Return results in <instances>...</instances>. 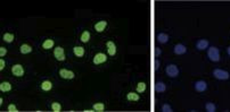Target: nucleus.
<instances>
[{
    "label": "nucleus",
    "mask_w": 230,
    "mask_h": 112,
    "mask_svg": "<svg viewBox=\"0 0 230 112\" xmlns=\"http://www.w3.org/2000/svg\"><path fill=\"white\" fill-rule=\"evenodd\" d=\"M207 57H209V59L211 61L218 62V61L220 60L219 49L215 48V47H211V48H209V50H207Z\"/></svg>",
    "instance_id": "1"
},
{
    "label": "nucleus",
    "mask_w": 230,
    "mask_h": 112,
    "mask_svg": "<svg viewBox=\"0 0 230 112\" xmlns=\"http://www.w3.org/2000/svg\"><path fill=\"white\" fill-rule=\"evenodd\" d=\"M213 76L217 79H220V81H227V79H229L230 74L227 70H223V69H214Z\"/></svg>",
    "instance_id": "2"
},
{
    "label": "nucleus",
    "mask_w": 230,
    "mask_h": 112,
    "mask_svg": "<svg viewBox=\"0 0 230 112\" xmlns=\"http://www.w3.org/2000/svg\"><path fill=\"white\" fill-rule=\"evenodd\" d=\"M165 72H167V75L170 77V78H176V77H178L179 76V68L176 66V65L171 63V65L167 66Z\"/></svg>",
    "instance_id": "3"
},
{
    "label": "nucleus",
    "mask_w": 230,
    "mask_h": 112,
    "mask_svg": "<svg viewBox=\"0 0 230 112\" xmlns=\"http://www.w3.org/2000/svg\"><path fill=\"white\" fill-rule=\"evenodd\" d=\"M54 57L57 61H64L66 59L65 57V51H64V48L62 47H56L54 49Z\"/></svg>",
    "instance_id": "4"
},
{
    "label": "nucleus",
    "mask_w": 230,
    "mask_h": 112,
    "mask_svg": "<svg viewBox=\"0 0 230 112\" xmlns=\"http://www.w3.org/2000/svg\"><path fill=\"white\" fill-rule=\"evenodd\" d=\"M11 72L15 77H23L24 74H25V70H24V67L20 65V63H16L11 67Z\"/></svg>",
    "instance_id": "5"
},
{
    "label": "nucleus",
    "mask_w": 230,
    "mask_h": 112,
    "mask_svg": "<svg viewBox=\"0 0 230 112\" xmlns=\"http://www.w3.org/2000/svg\"><path fill=\"white\" fill-rule=\"evenodd\" d=\"M59 76L63 78V79H73L74 77H75V72L72 70H70V69H65V68H62L61 70H59Z\"/></svg>",
    "instance_id": "6"
},
{
    "label": "nucleus",
    "mask_w": 230,
    "mask_h": 112,
    "mask_svg": "<svg viewBox=\"0 0 230 112\" xmlns=\"http://www.w3.org/2000/svg\"><path fill=\"white\" fill-rule=\"evenodd\" d=\"M107 61V56L103 53V52H98V53H96L94 57V59H92V62H94V65H102V63H104Z\"/></svg>",
    "instance_id": "7"
},
{
    "label": "nucleus",
    "mask_w": 230,
    "mask_h": 112,
    "mask_svg": "<svg viewBox=\"0 0 230 112\" xmlns=\"http://www.w3.org/2000/svg\"><path fill=\"white\" fill-rule=\"evenodd\" d=\"M106 47H107V53H108L111 57H113V56L116 54L117 49H116V45H115V43L113 41H107V42H106Z\"/></svg>",
    "instance_id": "8"
},
{
    "label": "nucleus",
    "mask_w": 230,
    "mask_h": 112,
    "mask_svg": "<svg viewBox=\"0 0 230 112\" xmlns=\"http://www.w3.org/2000/svg\"><path fill=\"white\" fill-rule=\"evenodd\" d=\"M106 27H107V22L106 20H99V22H97L96 24H95L94 29L96 30V32H98V33H102V32H104L106 30Z\"/></svg>",
    "instance_id": "9"
},
{
    "label": "nucleus",
    "mask_w": 230,
    "mask_h": 112,
    "mask_svg": "<svg viewBox=\"0 0 230 112\" xmlns=\"http://www.w3.org/2000/svg\"><path fill=\"white\" fill-rule=\"evenodd\" d=\"M173 52H174L176 54L181 56V54H185V53L187 52V48H186V45H183L182 43H178V44H176V47H174V49H173Z\"/></svg>",
    "instance_id": "10"
},
{
    "label": "nucleus",
    "mask_w": 230,
    "mask_h": 112,
    "mask_svg": "<svg viewBox=\"0 0 230 112\" xmlns=\"http://www.w3.org/2000/svg\"><path fill=\"white\" fill-rule=\"evenodd\" d=\"M207 88V84L204 81H197L195 83V90L197 92H204Z\"/></svg>",
    "instance_id": "11"
},
{
    "label": "nucleus",
    "mask_w": 230,
    "mask_h": 112,
    "mask_svg": "<svg viewBox=\"0 0 230 112\" xmlns=\"http://www.w3.org/2000/svg\"><path fill=\"white\" fill-rule=\"evenodd\" d=\"M196 48L200 51L207 49V48H209V41L205 40V39H200V40H198L197 41V43H196Z\"/></svg>",
    "instance_id": "12"
},
{
    "label": "nucleus",
    "mask_w": 230,
    "mask_h": 112,
    "mask_svg": "<svg viewBox=\"0 0 230 112\" xmlns=\"http://www.w3.org/2000/svg\"><path fill=\"white\" fill-rule=\"evenodd\" d=\"M32 51H33V48L28 43H23L20 47V52L22 54H29V53H31Z\"/></svg>",
    "instance_id": "13"
},
{
    "label": "nucleus",
    "mask_w": 230,
    "mask_h": 112,
    "mask_svg": "<svg viewBox=\"0 0 230 112\" xmlns=\"http://www.w3.org/2000/svg\"><path fill=\"white\" fill-rule=\"evenodd\" d=\"M73 53H74V56H75V57H78V58H82V57H84L85 50H84V48H82V47L76 45V47H74L73 48Z\"/></svg>",
    "instance_id": "14"
},
{
    "label": "nucleus",
    "mask_w": 230,
    "mask_h": 112,
    "mask_svg": "<svg viewBox=\"0 0 230 112\" xmlns=\"http://www.w3.org/2000/svg\"><path fill=\"white\" fill-rule=\"evenodd\" d=\"M55 47V41L52 39H46V40L42 42V48L44 50H50Z\"/></svg>",
    "instance_id": "15"
},
{
    "label": "nucleus",
    "mask_w": 230,
    "mask_h": 112,
    "mask_svg": "<svg viewBox=\"0 0 230 112\" xmlns=\"http://www.w3.org/2000/svg\"><path fill=\"white\" fill-rule=\"evenodd\" d=\"M11 88H13V86H11V84L9 81H2V83L0 84V91L4 92V93L11 92Z\"/></svg>",
    "instance_id": "16"
},
{
    "label": "nucleus",
    "mask_w": 230,
    "mask_h": 112,
    "mask_svg": "<svg viewBox=\"0 0 230 112\" xmlns=\"http://www.w3.org/2000/svg\"><path fill=\"white\" fill-rule=\"evenodd\" d=\"M41 90L43 92H49L52 90V83L50 81H43L40 85Z\"/></svg>",
    "instance_id": "17"
},
{
    "label": "nucleus",
    "mask_w": 230,
    "mask_h": 112,
    "mask_svg": "<svg viewBox=\"0 0 230 112\" xmlns=\"http://www.w3.org/2000/svg\"><path fill=\"white\" fill-rule=\"evenodd\" d=\"M139 99H140V96H139L138 93L130 92V93L126 94V100H129L130 102H137V101H139Z\"/></svg>",
    "instance_id": "18"
},
{
    "label": "nucleus",
    "mask_w": 230,
    "mask_h": 112,
    "mask_svg": "<svg viewBox=\"0 0 230 112\" xmlns=\"http://www.w3.org/2000/svg\"><path fill=\"white\" fill-rule=\"evenodd\" d=\"M155 91L157 93H163V92L167 91V85L163 83V81H157L156 85H155Z\"/></svg>",
    "instance_id": "19"
},
{
    "label": "nucleus",
    "mask_w": 230,
    "mask_h": 112,
    "mask_svg": "<svg viewBox=\"0 0 230 112\" xmlns=\"http://www.w3.org/2000/svg\"><path fill=\"white\" fill-rule=\"evenodd\" d=\"M90 38H91L90 32L89 31H83L82 34H81V36H80V40H81V42H83V43H87V42L90 41Z\"/></svg>",
    "instance_id": "20"
},
{
    "label": "nucleus",
    "mask_w": 230,
    "mask_h": 112,
    "mask_svg": "<svg viewBox=\"0 0 230 112\" xmlns=\"http://www.w3.org/2000/svg\"><path fill=\"white\" fill-rule=\"evenodd\" d=\"M157 41H158L159 43L164 44V43H167V41H169V35L165 34V33H159V34L157 35Z\"/></svg>",
    "instance_id": "21"
},
{
    "label": "nucleus",
    "mask_w": 230,
    "mask_h": 112,
    "mask_svg": "<svg viewBox=\"0 0 230 112\" xmlns=\"http://www.w3.org/2000/svg\"><path fill=\"white\" fill-rule=\"evenodd\" d=\"M146 88H147L146 83H144V81H139V83H138V85H137V87H136V91H137V93H144V92L146 91Z\"/></svg>",
    "instance_id": "22"
},
{
    "label": "nucleus",
    "mask_w": 230,
    "mask_h": 112,
    "mask_svg": "<svg viewBox=\"0 0 230 112\" xmlns=\"http://www.w3.org/2000/svg\"><path fill=\"white\" fill-rule=\"evenodd\" d=\"M14 39H15V36L11 33H5L2 35V40L5 41V42H7V43H11L14 41Z\"/></svg>",
    "instance_id": "23"
},
{
    "label": "nucleus",
    "mask_w": 230,
    "mask_h": 112,
    "mask_svg": "<svg viewBox=\"0 0 230 112\" xmlns=\"http://www.w3.org/2000/svg\"><path fill=\"white\" fill-rule=\"evenodd\" d=\"M92 109H94L95 111H97V112L104 111V110H105V104L103 103V102H98V103H95L94 106H92Z\"/></svg>",
    "instance_id": "24"
},
{
    "label": "nucleus",
    "mask_w": 230,
    "mask_h": 112,
    "mask_svg": "<svg viewBox=\"0 0 230 112\" xmlns=\"http://www.w3.org/2000/svg\"><path fill=\"white\" fill-rule=\"evenodd\" d=\"M52 110L54 112H61L62 111V104H61L59 102H52Z\"/></svg>",
    "instance_id": "25"
},
{
    "label": "nucleus",
    "mask_w": 230,
    "mask_h": 112,
    "mask_svg": "<svg viewBox=\"0 0 230 112\" xmlns=\"http://www.w3.org/2000/svg\"><path fill=\"white\" fill-rule=\"evenodd\" d=\"M205 109H206V111L207 112H215L217 106H215V104H214V103H212V102H207V103L205 104Z\"/></svg>",
    "instance_id": "26"
},
{
    "label": "nucleus",
    "mask_w": 230,
    "mask_h": 112,
    "mask_svg": "<svg viewBox=\"0 0 230 112\" xmlns=\"http://www.w3.org/2000/svg\"><path fill=\"white\" fill-rule=\"evenodd\" d=\"M162 111L163 112H172V108L170 104H163L162 105Z\"/></svg>",
    "instance_id": "27"
},
{
    "label": "nucleus",
    "mask_w": 230,
    "mask_h": 112,
    "mask_svg": "<svg viewBox=\"0 0 230 112\" xmlns=\"http://www.w3.org/2000/svg\"><path fill=\"white\" fill-rule=\"evenodd\" d=\"M8 111L17 112V111H18V109H17V106H16L15 104H9V105H8Z\"/></svg>",
    "instance_id": "28"
},
{
    "label": "nucleus",
    "mask_w": 230,
    "mask_h": 112,
    "mask_svg": "<svg viewBox=\"0 0 230 112\" xmlns=\"http://www.w3.org/2000/svg\"><path fill=\"white\" fill-rule=\"evenodd\" d=\"M7 54V49L5 48V47H1L0 48V57L2 58V57H5Z\"/></svg>",
    "instance_id": "29"
},
{
    "label": "nucleus",
    "mask_w": 230,
    "mask_h": 112,
    "mask_svg": "<svg viewBox=\"0 0 230 112\" xmlns=\"http://www.w3.org/2000/svg\"><path fill=\"white\" fill-rule=\"evenodd\" d=\"M5 67H6V61L1 58V59H0V70L5 69Z\"/></svg>",
    "instance_id": "30"
},
{
    "label": "nucleus",
    "mask_w": 230,
    "mask_h": 112,
    "mask_svg": "<svg viewBox=\"0 0 230 112\" xmlns=\"http://www.w3.org/2000/svg\"><path fill=\"white\" fill-rule=\"evenodd\" d=\"M154 68H155V69H158V68H159V61L158 60H155V62H154Z\"/></svg>",
    "instance_id": "31"
},
{
    "label": "nucleus",
    "mask_w": 230,
    "mask_h": 112,
    "mask_svg": "<svg viewBox=\"0 0 230 112\" xmlns=\"http://www.w3.org/2000/svg\"><path fill=\"white\" fill-rule=\"evenodd\" d=\"M161 52H162V51H161V49H159V48L155 49V54H156V57H158V56L161 54Z\"/></svg>",
    "instance_id": "32"
},
{
    "label": "nucleus",
    "mask_w": 230,
    "mask_h": 112,
    "mask_svg": "<svg viewBox=\"0 0 230 112\" xmlns=\"http://www.w3.org/2000/svg\"><path fill=\"white\" fill-rule=\"evenodd\" d=\"M2 103H4V100H2V97H0V105H2Z\"/></svg>",
    "instance_id": "33"
},
{
    "label": "nucleus",
    "mask_w": 230,
    "mask_h": 112,
    "mask_svg": "<svg viewBox=\"0 0 230 112\" xmlns=\"http://www.w3.org/2000/svg\"><path fill=\"white\" fill-rule=\"evenodd\" d=\"M227 52H228V54H229V56H230V47H229V48H228V49H227Z\"/></svg>",
    "instance_id": "34"
}]
</instances>
